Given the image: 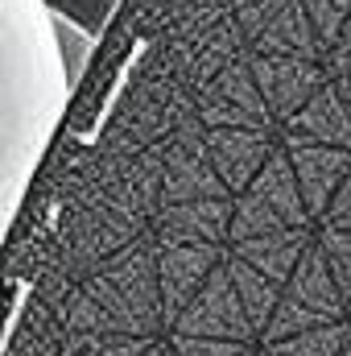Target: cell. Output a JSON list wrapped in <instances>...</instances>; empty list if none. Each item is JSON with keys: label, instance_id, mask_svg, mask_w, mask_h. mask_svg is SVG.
Wrapping results in <instances>:
<instances>
[{"label": "cell", "instance_id": "cell-1", "mask_svg": "<svg viewBox=\"0 0 351 356\" xmlns=\"http://www.w3.org/2000/svg\"><path fill=\"white\" fill-rule=\"evenodd\" d=\"M0 88H4V220L17 216L21 191L33 175L62 104L71 95L67 21L46 0L0 4Z\"/></svg>", "mask_w": 351, "mask_h": 356}]
</instances>
